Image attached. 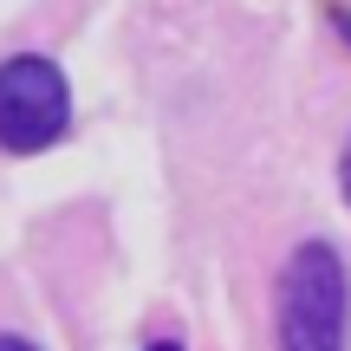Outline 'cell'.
<instances>
[{
	"label": "cell",
	"instance_id": "obj_5",
	"mask_svg": "<svg viewBox=\"0 0 351 351\" xmlns=\"http://www.w3.org/2000/svg\"><path fill=\"white\" fill-rule=\"evenodd\" d=\"M332 20H339V33H345V39H351V13H332Z\"/></svg>",
	"mask_w": 351,
	"mask_h": 351
},
{
	"label": "cell",
	"instance_id": "obj_4",
	"mask_svg": "<svg viewBox=\"0 0 351 351\" xmlns=\"http://www.w3.org/2000/svg\"><path fill=\"white\" fill-rule=\"evenodd\" d=\"M339 189H345V202H351V143H345V156H339Z\"/></svg>",
	"mask_w": 351,
	"mask_h": 351
},
{
	"label": "cell",
	"instance_id": "obj_1",
	"mask_svg": "<svg viewBox=\"0 0 351 351\" xmlns=\"http://www.w3.org/2000/svg\"><path fill=\"white\" fill-rule=\"evenodd\" d=\"M280 351H345L351 345V274L332 241H300L274 280Z\"/></svg>",
	"mask_w": 351,
	"mask_h": 351
},
{
	"label": "cell",
	"instance_id": "obj_6",
	"mask_svg": "<svg viewBox=\"0 0 351 351\" xmlns=\"http://www.w3.org/2000/svg\"><path fill=\"white\" fill-rule=\"evenodd\" d=\"M150 351H182V345H176V339H156V345H150Z\"/></svg>",
	"mask_w": 351,
	"mask_h": 351
},
{
	"label": "cell",
	"instance_id": "obj_3",
	"mask_svg": "<svg viewBox=\"0 0 351 351\" xmlns=\"http://www.w3.org/2000/svg\"><path fill=\"white\" fill-rule=\"evenodd\" d=\"M0 351H39L33 339H20V332H0Z\"/></svg>",
	"mask_w": 351,
	"mask_h": 351
},
{
	"label": "cell",
	"instance_id": "obj_2",
	"mask_svg": "<svg viewBox=\"0 0 351 351\" xmlns=\"http://www.w3.org/2000/svg\"><path fill=\"white\" fill-rule=\"evenodd\" d=\"M72 124V85L52 59L20 52L0 65V150L7 156H39L65 137Z\"/></svg>",
	"mask_w": 351,
	"mask_h": 351
}]
</instances>
